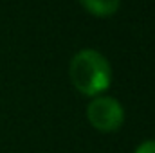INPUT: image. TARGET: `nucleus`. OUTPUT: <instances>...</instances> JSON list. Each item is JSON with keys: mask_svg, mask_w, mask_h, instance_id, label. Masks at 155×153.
I'll return each instance as SVG.
<instances>
[{"mask_svg": "<svg viewBox=\"0 0 155 153\" xmlns=\"http://www.w3.org/2000/svg\"><path fill=\"white\" fill-rule=\"evenodd\" d=\"M135 153H155V141H144L137 146Z\"/></svg>", "mask_w": 155, "mask_h": 153, "instance_id": "nucleus-4", "label": "nucleus"}, {"mask_svg": "<svg viewBox=\"0 0 155 153\" xmlns=\"http://www.w3.org/2000/svg\"><path fill=\"white\" fill-rule=\"evenodd\" d=\"M71 81L83 96H99L103 94L112 81V69L108 60L94 50L83 49L71 60L69 67Z\"/></svg>", "mask_w": 155, "mask_h": 153, "instance_id": "nucleus-1", "label": "nucleus"}, {"mask_svg": "<svg viewBox=\"0 0 155 153\" xmlns=\"http://www.w3.org/2000/svg\"><path fill=\"white\" fill-rule=\"evenodd\" d=\"M87 119L97 132L110 133V132H116L123 126L124 108L114 97L97 96L87 106Z\"/></svg>", "mask_w": 155, "mask_h": 153, "instance_id": "nucleus-2", "label": "nucleus"}, {"mask_svg": "<svg viewBox=\"0 0 155 153\" xmlns=\"http://www.w3.org/2000/svg\"><path fill=\"white\" fill-rule=\"evenodd\" d=\"M81 5L96 16H110L119 9L121 0H79Z\"/></svg>", "mask_w": 155, "mask_h": 153, "instance_id": "nucleus-3", "label": "nucleus"}]
</instances>
